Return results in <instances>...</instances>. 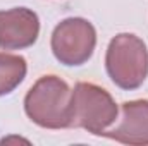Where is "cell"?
<instances>
[{"label": "cell", "mask_w": 148, "mask_h": 146, "mask_svg": "<svg viewBox=\"0 0 148 146\" xmlns=\"http://www.w3.org/2000/svg\"><path fill=\"white\" fill-rule=\"evenodd\" d=\"M73 89L59 76H41L29 88L24 98L26 115L40 127L66 129L71 127Z\"/></svg>", "instance_id": "cell-1"}, {"label": "cell", "mask_w": 148, "mask_h": 146, "mask_svg": "<svg viewBox=\"0 0 148 146\" xmlns=\"http://www.w3.org/2000/svg\"><path fill=\"white\" fill-rule=\"evenodd\" d=\"M105 69L112 83L126 91L138 89L148 76V50L141 38L121 33L109 43Z\"/></svg>", "instance_id": "cell-2"}, {"label": "cell", "mask_w": 148, "mask_h": 146, "mask_svg": "<svg viewBox=\"0 0 148 146\" xmlns=\"http://www.w3.org/2000/svg\"><path fill=\"white\" fill-rule=\"evenodd\" d=\"M119 108L110 93L93 83H77L71 96V127L102 136L117 120Z\"/></svg>", "instance_id": "cell-3"}, {"label": "cell", "mask_w": 148, "mask_h": 146, "mask_svg": "<svg viewBox=\"0 0 148 146\" xmlns=\"http://www.w3.org/2000/svg\"><path fill=\"white\" fill-rule=\"evenodd\" d=\"M50 45L60 64L67 67L83 65L95 52L97 31L93 24L83 17H67L55 26Z\"/></svg>", "instance_id": "cell-4"}, {"label": "cell", "mask_w": 148, "mask_h": 146, "mask_svg": "<svg viewBox=\"0 0 148 146\" xmlns=\"http://www.w3.org/2000/svg\"><path fill=\"white\" fill-rule=\"evenodd\" d=\"M40 35L36 12L26 7L0 10V48L23 50L35 45Z\"/></svg>", "instance_id": "cell-5"}, {"label": "cell", "mask_w": 148, "mask_h": 146, "mask_svg": "<svg viewBox=\"0 0 148 146\" xmlns=\"http://www.w3.org/2000/svg\"><path fill=\"white\" fill-rule=\"evenodd\" d=\"M102 136L124 145H148V100L126 102L121 107V119Z\"/></svg>", "instance_id": "cell-6"}, {"label": "cell", "mask_w": 148, "mask_h": 146, "mask_svg": "<svg viewBox=\"0 0 148 146\" xmlns=\"http://www.w3.org/2000/svg\"><path fill=\"white\" fill-rule=\"evenodd\" d=\"M26 71L24 57L0 52V96L10 95L24 81Z\"/></svg>", "instance_id": "cell-7"}]
</instances>
